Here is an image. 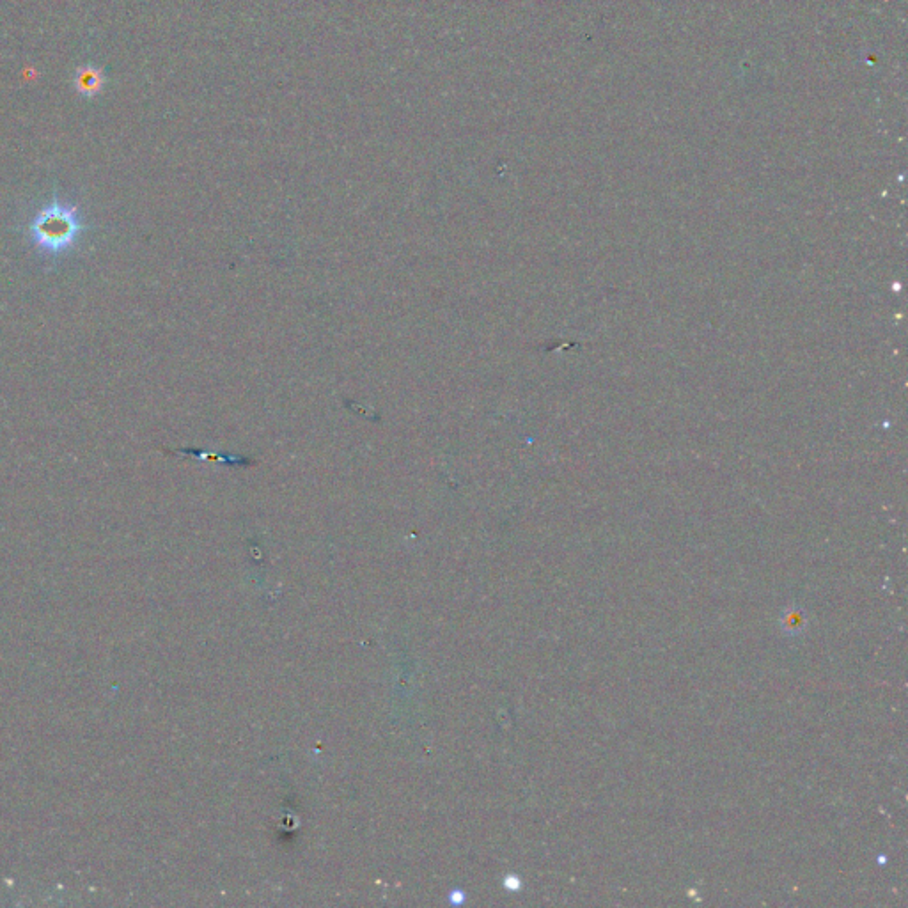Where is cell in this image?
<instances>
[{
    "mask_svg": "<svg viewBox=\"0 0 908 908\" xmlns=\"http://www.w3.org/2000/svg\"><path fill=\"white\" fill-rule=\"evenodd\" d=\"M84 231L87 226L82 222L79 206L59 201L57 197L41 208L27 226L32 247L47 258H59L70 252Z\"/></svg>",
    "mask_w": 908,
    "mask_h": 908,
    "instance_id": "cell-1",
    "label": "cell"
},
{
    "mask_svg": "<svg viewBox=\"0 0 908 908\" xmlns=\"http://www.w3.org/2000/svg\"><path fill=\"white\" fill-rule=\"evenodd\" d=\"M102 86V71L86 66V68H82V70L77 73L75 87H77L84 96H93V94L98 93V91L102 89Z\"/></svg>",
    "mask_w": 908,
    "mask_h": 908,
    "instance_id": "cell-2",
    "label": "cell"
}]
</instances>
